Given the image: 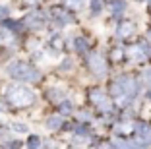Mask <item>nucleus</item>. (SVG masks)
<instances>
[{
  "instance_id": "f257e3e1",
  "label": "nucleus",
  "mask_w": 151,
  "mask_h": 149,
  "mask_svg": "<svg viewBox=\"0 0 151 149\" xmlns=\"http://www.w3.org/2000/svg\"><path fill=\"white\" fill-rule=\"evenodd\" d=\"M111 91H112V99H114L116 105L126 107L136 99V95L139 91V83H138V79L130 78V76H120V78H116L112 81Z\"/></svg>"
},
{
  "instance_id": "f03ea898",
  "label": "nucleus",
  "mask_w": 151,
  "mask_h": 149,
  "mask_svg": "<svg viewBox=\"0 0 151 149\" xmlns=\"http://www.w3.org/2000/svg\"><path fill=\"white\" fill-rule=\"evenodd\" d=\"M6 101L14 107H19V109L22 107H29L35 101V93L29 87H23V85H12L6 91Z\"/></svg>"
},
{
  "instance_id": "7ed1b4c3",
  "label": "nucleus",
  "mask_w": 151,
  "mask_h": 149,
  "mask_svg": "<svg viewBox=\"0 0 151 149\" xmlns=\"http://www.w3.org/2000/svg\"><path fill=\"white\" fill-rule=\"evenodd\" d=\"M8 76H12L14 79H18V81H37L41 78L39 70H35L31 64H27V62H12L8 66Z\"/></svg>"
},
{
  "instance_id": "20e7f679",
  "label": "nucleus",
  "mask_w": 151,
  "mask_h": 149,
  "mask_svg": "<svg viewBox=\"0 0 151 149\" xmlns=\"http://www.w3.org/2000/svg\"><path fill=\"white\" fill-rule=\"evenodd\" d=\"M87 66L95 76H105L107 74V62H105L103 54H99V53L87 54Z\"/></svg>"
},
{
  "instance_id": "39448f33",
  "label": "nucleus",
  "mask_w": 151,
  "mask_h": 149,
  "mask_svg": "<svg viewBox=\"0 0 151 149\" xmlns=\"http://www.w3.org/2000/svg\"><path fill=\"white\" fill-rule=\"evenodd\" d=\"M89 99L93 101V105H97L99 109L103 110V112H109V110L112 109V105L109 103L107 95L101 91V89H91V93H89Z\"/></svg>"
},
{
  "instance_id": "423d86ee",
  "label": "nucleus",
  "mask_w": 151,
  "mask_h": 149,
  "mask_svg": "<svg viewBox=\"0 0 151 149\" xmlns=\"http://www.w3.org/2000/svg\"><path fill=\"white\" fill-rule=\"evenodd\" d=\"M149 56V48H145V45H132L128 48V58L132 62H143Z\"/></svg>"
},
{
  "instance_id": "0eeeda50",
  "label": "nucleus",
  "mask_w": 151,
  "mask_h": 149,
  "mask_svg": "<svg viewBox=\"0 0 151 149\" xmlns=\"http://www.w3.org/2000/svg\"><path fill=\"white\" fill-rule=\"evenodd\" d=\"M134 132L138 136V143H151V126L149 124H134Z\"/></svg>"
},
{
  "instance_id": "6e6552de",
  "label": "nucleus",
  "mask_w": 151,
  "mask_h": 149,
  "mask_svg": "<svg viewBox=\"0 0 151 149\" xmlns=\"http://www.w3.org/2000/svg\"><path fill=\"white\" fill-rule=\"evenodd\" d=\"M23 23H25L27 27H31V29H41V27H45V18L41 12H31L29 16H27L25 19H23Z\"/></svg>"
},
{
  "instance_id": "1a4fd4ad",
  "label": "nucleus",
  "mask_w": 151,
  "mask_h": 149,
  "mask_svg": "<svg viewBox=\"0 0 151 149\" xmlns=\"http://www.w3.org/2000/svg\"><path fill=\"white\" fill-rule=\"evenodd\" d=\"M52 18L56 19L60 25H68V23H74V18H72V14L68 12L66 8H52Z\"/></svg>"
},
{
  "instance_id": "9d476101",
  "label": "nucleus",
  "mask_w": 151,
  "mask_h": 149,
  "mask_svg": "<svg viewBox=\"0 0 151 149\" xmlns=\"http://www.w3.org/2000/svg\"><path fill=\"white\" fill-rule=\"evenodd\" d=\"M132 33H134V23L132 22H122L116 27V37L118 39H128V37H132Z\"/></svg>"
},
{
  "instance_id": "9b49d317",
  "label": "nucleus",
  "mask_w": 151,
  "mask_h": 149,
  "mask_svg": "<svg viewBox=\"0 0 151 149\" xmlns=\"http://www.w3.org/2000/svg\"><path fill=\"white\" fill-rule=\"evenodd\" d=\"M130 132H134V124L132 122H118L114 126L116 136H126V134H130Z\"/></svg>"
},
{
  "instance_id": "f8f14e48",
  "label": "nucleus",
  "mask_w": 151,
  "mask_h": 149,
  "mask_svg": "<svg viewBox=\"0 0 151 149\" xmlns=\"http://www.w3.org/2000/svg\"><path fill=\"white\" fill-rule=\"evenodd\" d=\"M124 8H126V2L124 0H114L111 4V12L114 14V16H120V14L124 12Z\"/></svg>"
},
{
  "instance_id": "ddd939ff",
  "label": "nucleus",
  "mask_w": 151,
  "mask_h": 149,
  "mask_svg": "<svg viewBox=\"0 0 151 149\" xmlns=\"http://www.w3.org/2000/svg\"><path fill=\"white\" fill-rule=\"evenodd\" d=\"M60 126H62V116H50L47 120V128L49 130H58Z\"/></svg>"
},
{
  "instance_id": "4468645a",
  "label": "nucleus",
  "mask_w": 151,
  "mask_h": 149,
  "mask_svg": "<svg viewBox=\"0 0 151 149\" xmlns=\"http://www.w3.org/2000/svg\"><path fill=\"white\" fill-rule=\"evenodd\" d=\"M74 47H76V50H78V53H81V54L87 53V41L81 39V37H78V39L74 41Z\"/></svg>"
},
{
  "instance_id": "2eb2a0df",
  "label": "nucleus",
  "mask_w": 151,
  "mask_h": 149,
  "mask_svg": "<svg viewBox=\"0 0 151 149\" xmlns=\"http://www.w3.org/2000/svg\"><path fill=\"white\" fill-rule=\"evenodd\" d=\"M14 39V35L8 31V27H0V43H10Z\"/></svg>"
},
{
  "instance_id": "dca6fc26",
  "label": "nucleus",
  "mask_w": 151,
  "mask_h": 149,
  "mask_svg": "<svg viewBox=\"0 0 151 149\" xmlns=\"http://www.w3.org/2000/svg\"><path fill=\"white\" fill-rule=\"evenodd\" d=\"M27 145H29V149H39L41 147V137L39 136H29Z\"/></svg>"
},
{
  "instance_id": "f3484780",
  "label": "nucleus",
  "mask_w": 151,
  "mask_h": 149,
  "mask_svg": "<svg viewBox=\"0 0 151 149\" xmlns=\"http://www.w3.org/2000/svg\"><path fill=\"white\" fill-rule=\"evenodd\" d=\"M49 97L50 99H54V101H64V91H60V89H49Z\"/></svg>"
},
{
  "instance_id": "a211bd4d",
  "label": "nucleus",
  "mask_w": 151,
  "mask_h": 149,
  "mask_svg": "<svg viewBox=\"0 0 151 149\" xmlns=\"http://www.w3.org/2000/svg\"><path fill=\"white\" fill-rule=\"evenodd\" d=\"M81 4H83V0H66V6L70 10H78L81 8Z\"/></svg>"
},
{
  "instance_id": "6ab92c4d",
  "label": "nucleus",
  "mask_w": 151,
  "mask_h": 149,
  "mask_svg": "<svg viewBox=\"0 0 151 149\" xmlns=\"http://www.w3.org/2000/svg\"><path fill=\"white\" fill-rule=\"evenodd\" d=\"M101 8H103L101 0H91V12H93V14H99V12H101Z\"/></svg>"
},
{
  "instance_id": "aec40b11",
  "label": "nucleus",
  "mask_w": 151,
  "mask_h": 149,
  "mask_svg": "<svg viewBox=\"0 0 151 149\" xmlns=\"http://www.w3.org/2000/svg\"><path fill=\"white\" fill-rule=\"evenodd\" d=\"M60 110H62L64 114L70 112V110H72V103L70 101H62V103H60Z\"/></svg>"
},
{
  "instance_id": "412c9836",
  "label": "nucleus",
  "mask_w": 151,
  "mask_h": 149,
  "mask_svg": "<svg viewBox=\"0 0 151 149\" xmlns=\"http://www.w3.org/2000/svg\"><path fill=\"white\" fill-rule=\"evenodd\" d=\"M142 79L145 81L147 85H151V68H149V70H143V74H142Z\"/></svg>"
},
{
  "instance_id": "4be33fe9",
  "label": "nucleus",
  "mask_w": 151,
  "mask_h": 149,
  "mask_svg": "<svg viewBox=\"0 0 151 149\" xmlns=\"http://www.w3.org/2000/svg\"><path fill=\"white\" fill-rule=\"evenodd\" d=\"M12 130H16V132H19V134H23V132H27V126H25V124H14Z\"/></svg>"
},
{
  "instance_id": "5701e85b",
  "label": "nucleus",
  "mask_w": 151,
  "mask_h": 149,
  "mask_svg": "<svg viewBox=\"0 0 151 149\" xmlns=\"http://www.w3.org/2000/svg\"><path fill=\"white\" fill-rule=\"evenodd\" d=\"M112 56H114V60H120V58H122V50H120V48H114V50H112Z\"/></svg>"
},
{
  "instance_id": "b1692460",
  "label": "nucleus",
  "mask_w": 151,
  "mask_h": 149,
  "mask_svg": "<svg viewBox=\"0 0 151 149\" xmlns=\"http://www.w3.org/2000/svg\"><path fill=\"white\" fill-rule=\"evenodd\" d=\"M62 41H60V39H58V37H54V39H52V47H56V48H62Z\"/></svg>"
},
{
  "instance_id": "393cba45",
  "label": "nucleus",
  "mask_w": 151,
  "mask_h": 149,
  "mask_svg": "<svg viewBox=\"0 0 151 149\" xmlns=\"http://www.w3.org/2000/svg\"><path fill=\"white\" fill-rule=\"evenodd\" d=\"M8 8H6V6H0V18H6V16H8Z\"/></svg>"
},
{
  "instance_id": "a878e982",
  "label": "nucleus",
  "mask_w": 151,
  "mask_h": 149,
  "mask_svg": "<svg viewBox=\"0 0 151 149\" xmlns=\"http://www.w3.org/2000/svg\"><path fill=\"white\" fill-rule=\"evenodd\" d=\"M37 2H39V0H25V4H31V6H35Z\"/></svg>"
},
{
  "instance_id": "bb28decb",
  "label": "nucleus",
  "mask_w": 151,
  "mask_h": 149,
  "mask_svg": "<svg viewBox=\"0 0 151 149\" xmlns=\"http://www.w3.org/2000/svg\"><path fill=\"white\" fill-rule=\"evenodd\" d=\"M147 39H149V41H151V29H149V31H147Z\"/></svg>"
},
{
  "instance_id": "cd10ccee",
  "label": "nucleus",
  "mask_w": 151,
  "mask_h": 149,
  "mask_svg": "<svg viewBox=\"0 0 151 149\" xmlns=\"http://www.w3.org/2000/svg\"><path fill=\"white\" fill-rule=\"evenodd\" d=\"M147 97H149V99H151V89H149V91H147Z\"/></svg>"
},
{
  "instance_id": "c85d7f7f",
  "label": "nucleus",
  "mask_w": 151,
  "mask_h": 149,
  "mask_svg": "<svg viewBox=\"0 0 151 149\" xmlns=\"http://www.w3.org/2000/svg\"><path fill=\"white\" fill-rule=\"evenodd\" d=\"M149 53H151V50H149Z\"/></svg>"
},
{
  "instance_id": "c756f323",
  "label": "nucleus",
  "mask_w": 151,
  "mask_h": 149,
  "mask_svg": "<svg viewBox=\"0 0 151 149\" xmlns=\"http://www.w3.org/2000/svg\"><path fill=\"white\" fill-rule=\"evenodd\" d=\"M149 2H151V0H149Z\"/></svg>"
}]
</instances>
